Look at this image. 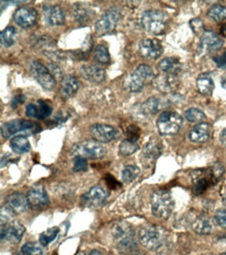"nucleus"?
Segmentation results:
<instances>
[{"label":"nucleus","mask_w":226,"mask_h":255,"mask_svg":"<svg viewBox=\"0 0 226 255\" xmlns=\"http://www.w3.org/2000/svg\"><path fill=\"white\" fill-rule=\"evenodd\" d=\"M224 168L221 164L215 163L208 168H200L194 171L191 175L193 183V193L195 195H201L207 191L209 187L218 182L222 177Z\"/></svg>","instance_id":"1"},{"label":"nucleus","mask_w":226,"mask_h":255,"mask_svg":"<svg viewBox=\"0 0 226 255\" xmlns=\"http://www.w3.org/2000/svg\"><path fill=\"white\" fill-rule=\"evenodd\" d=\"M138 240L142 246L152 251H159L164 249L168 242L166 230L153 225L144 226L140 229L138 233Z\"/></svg>","instance_id":"2"},{"label":"nucleus","mask_w":226,"mask_h":255,"mask_svg":"<svg viewBox=\"0 0 226 255\" xmlns=\"http://www.w3.org/2000/svg\"><path fill=\"white\" fill-rule=\"evenodd\" d=\"M112 236L121 253L133 252L137 247V239L132 226L126 222H117L112 228Z\"/></svg>","instance_id":"3"},{"label":"nucleus","mask_w":226,"mask_h":255,"mask_svg":"<svg viewBox=\"0 0 226 255\" xmlns=\"http://www.w3.org/2000/svg\"><path fill=\"white\" fill-rule=\"evenodd\" d=\"M151 210L154 217L167 220L173 212L174 201L169 190L157 189L151 195Z\"/></svg>","instance_id":"4"},{"label":"nucleus","mask_w":226,"mask_h":255,"mask_svg":"<svg viewBox=\"0 0 226 255\" xmlns=\"http://www.w3.org/2000/svg\"><path fill=\"white\" fill-rule=\"evenodd\" d=\"M154 78L153 69L146 64H142V65H139L131 76L125 80L124 87L131 92L141 91L145 85L152 82Z\"/></svg>","instance_id":"5"},{"label":"nucleus","mask_w":226,"mask_h":255,"mask_svg":"<svg viewBox=\"0 0 226 255\" xmlns=\"http://www.w3.org/2000/svg\"><path fill=\"white\" fill-rule=\"evenodd\" d=\"M142 25L150 34L160 35L165 33L169 23V16L158 9H149L142 16Z\"/></svg>","instance_id":"6"},{"label":"nucleus","mask_w":226,"mask_h":255,"mask_svg":"<svg viewBox=\"0 0 226 255\" xmlns=\"http://www.w3.org/2000/svg\"><path fill=\"white\" fill-rule=\"evenodd\" d=\"M40 131L41 126L39 124L25 120L9 121L1 126V135L3 138H10L16 134L30 135Z\"/></svg>","instance_id":"7"},{"label":"nucleus","mask_w":226,"mask_h":255,"mask_svg":"<svg viewBox=\"0 0 226 255\" xmlns=\"http://www.w3.org/2000/svg\"><path fill=\"white\" fill-rule=\"evenodd\" d=\"M182 118L176 113L171 111H164L161 113L156 122V127L159 134L170 136L175 135L179 132L182 126Z\"/></svg>","instance_id":"8"},{"label":"nucleus","mask_w":226,"mask_h":255,"mask_svg":"<svg viewBox=\"0 0 226 255\" xmlns=\"http://www.w3.org/2000/svg\"><path fill=\"white\" fill-rule=\"evenodd\" d=\"M71 154L73 157L79 156L85 159H100L106 154V148L96 140H85L75 144Z\"/></svg>","instance_id":"9"},{"label":"nucleus","mask_w":226,"mask_h":255,"mask_svg":"<svg viewBox=\"0 0 226 255\" xmlns=\"http://www.w3.org/2000/svg\"><path fill=\"white\" fill-rule=\"evenodd\" d=\"M29 71L31 76L36 79V81L41 85V86L47 91H51L55 89L57 81L56 78L50 70L43 65L39 61H32L29 64Z\"/></svg>","instance_id":"10"},{"label":"nucleus","mask_w":226,"mask_h":255,"mask_svg":"<svg viewBox=\"0 0 226 255\" xmlns=\"http://www.w3.org/2000/svg\"><path fill=\"white\" fill-rule=\"evenodd\" d=\"M121 20L120 10L117 7H112L99 18L95 24L96 33L99 35L110 34L117 27L119 21Z\"/></svg>","instance_id":"11"},{"label":"nucleus","mask_w":226,"mask_h":255,"mask_svg":"<svg viewBox=\"0 0 226 255\" xmlns=\"http://www.w3.org/2000/svg\"><path fill=\"white\" fill-rule=\"evenodd\" d=\"M25 232L24 226L18 221H1V240H6L12 244H18L22 240Z\"/></svg>","instance_id":"12"},{"label":"nucleus","mask_w":226,"mask_h":255,"mask_svg":"<svg viewBox=\"0 0 226 255\" xmlns=\"http://www.w3.org/2000/svg\"><path fill=\"white\" fill-rule=\"evenodd\" d=\"M107 197L109 193L105 188L100 185H95L81 197V204L85 207L99 208L103 206Z\"/></svg>","instance_id":"13"},{"label":"nucleus","mask_w":226,"mask_h":255,"mask_svg":"<svg viewBox=\"0 0 226 255\" xmlns=\"http://www.w3.org/2000/svg\"><path fill=\"white\" fill-rule=\"evenodd\" d=\"M139 55L147 60H156L163 54V46L156 39H143L138 44Z\"/></svg>","instance_id":"14"},{"label":"nucleus","mask_w":226,"mask_h":255,"mask_svg":"<svg viewBox=\"0 0 226 255\" xmlns=\"http://www.w3.org/2000/svg\"><path fill=\"white\" fill-rule=\"evenodd\" d=\"M223 46L222 38L213 30H206L200 38L199 48L203 54H212L221 49Z\"/></svg>","instance_id":"15"},{"label":"nucleus","mask_w":226,"mask_h":255,"mask_svg":"<svg viewBox=\"0 0 226 255\" xmlns=\"http://www.w3.org/2000/svg\"><path fill=\"white\" fill-rule=\"evenodd\" d=\"M28 206L34 210L45 208L49 204V198L43 186H34L26 195Z\"/></svg>","instance_id":"16"},{"label":"nucleus","mask_w":226,"mask_h":255,"mask_svg":"<svg viewBox=\"0 0 226 255\" xmlns=\"http://www.w3.org/2000/svg\"><path fill=\"white\" fill-rule=\"evenodd\" d=\"M153 86L161 93H171L177 90L180 85V81L174 74H159L152 81Z\"/></svg>","instance_id":"17"},{"label":"nucleus","mask_w":226,"mask_h":255,"mask_svg":"<svg viewBox=\"0 0 226 255\" xmlns=\"http://www.w3.org/2000/svg\"><path fill=\"white\" fill-rule=\"evenodd\" d=\"M38 13L35 8L30 6H22L18 8L14 14V21L23 28L34 26L37 23Z\"/></svg>","instance_id":"18"},{"label":"nucleus","mask_w":226,"mask_h":255,"mask_svg":"<svg viewBox=\"0 0 226 255\" xmlns=\"http://www.w3.org/2000/svg\"><path fill=\"white\" fill-rule=\"evenodd\" d=\"M90 134L98 142H110L116 137L115 128L109 125L95 124L90 128Z\"/></svg>","instance_id":"19"},{"label":"nucleus","mask_w":226,"mask_h":255,"mask_svg":"<svg viewBox=\"0 0 226 255\" xmlns=\"http://www.w3.org/2000/svg\"><path fill=\"white\" fill-rule=\"evenodd\" d=\"M28 206L27 198L20 193H13L5 199V208L12 215H20L26 210Z\"/></svg>","instance_id":"20"},{"label":"nucleus","mask_w":226,"mask_h":255,"mask_svg":"<svg viewBox=\"0 0 226 255\" xmlns=\"http://www.w3.org/2000/svg\"><path fill=\"white\" fill-rule=\"evenodd\" d=\"M25 112L28 118L36 120H45L48 116H50L52 108L47 102L40 100L37 103L28 104L26 106Z\"/></svg>","instance_id":"21"},{"label":"nucleus","mask_w":226,"mask_h":255,"mask_svg":"<svg viewBox=\"0 0 226 255\" xmlns=\"http://www.w3.org/2000/svg\"><path fill=\"white\" fill-rule=\"evenodd\" d=\"M212 135V127L208 123L197 124L193 127L188 134L189 139L194 143L207 142Z\"/></svg>","instance_id":"22"},{"label":"nucleus","mask_w":226,"mask_h":255,"mask_svg":"<svg viewBox=\"0 0 226 255\" xmlns=\"http://www.w3.org/2000/svg\"><path fill=\"white\" fill-rule=\"evenodd\" d=\"M43 15H44L46 23L49 25H62L65 23L64 10L59 5L45 4L43 6Z\"/></svg>","instance_id":"23"},{"label":"nucleus","mask_w":226,"mask_h":255,"mask_svg":"<svg viewBox=\"0 0 226 255\" xmlns=\"http://www.w3.org/2000/svg\"><path fill=\"white\" fill-rule=\"evenodd\" d=\"M80 76L88 82L99 84L105 80V70L98 65H83L79 69Z\"/></svg>","instance_id":"24"},{"label":"nucleus","mask_w":226,"mask_h":255,"mask_svg":"<svg viewBox=\"0 0 226 255\" xmlns=\"http://www.w3.org/2000/svg\"><path fill=\"white\" fill-rule=\"evenodd\" d=\"M161 150H163V146H161L160 141H158L156 138H152L150 139L143 148V158H144V164L147 163H153L156 159L161 154Z\"/></svg>","instance_id":"25"},{"label":"nucleus","mask_w":226,"mask_h":255,"mask_svg":"<svg viewBox=\"0 0 226 255\" xmlns=\"http://www.w3.org/2000/svg\"><path fill=\"white\" fill-rule=\"evenodd\" d=\"M78 88H79L78 80L74 76L68 74V76H65L62 79L60 93L63 99H70L77 92Z\"/></svg>","instance_id":"26"},{"label":"nucleus","mask_w":226,"mask_h":255,"mask_svg":"<svg viewBox=\"0 0 226 255\" xmlns=\"http://www.w3.org/2000/svg\"><path fill=\"white\" fill-rule=\"evenodd\" d=\"M191 227L199 235H211L214 231V224L212 220L204 215H199L194 218L191 221Z\"/></svg>","instance_id":"27"},{"label":"nucleus","mask_w":226,"mask_h":255,"mask_svg":"<svg viewBox=\"0 0 226 255\" xmlns=\"http://www.w3.org/2000/svg\"><path fill=\"white\" fill-rule=\"evenodd\" d=\"M10 147L16 154H25L30 151V142L24 135H17L10 139Z\"/></svg>","instance_id":"28"},{"label":"nucleus","mask_w":226,"mask_h":255,"mask_svg":"<svg viewBox=\"0 0 226 255\" xmlns=\"http://www.w3.org/2000/svg\"><path fill=\"white\" fill-rule=\"evenodd\" d=\"M158 68L164 73L177 76V73L181 70V64L176 58H165L159 62Z\"/></svg>","instance_id":"29"},{"label":"nucleus","mask_w":226,"mask_h":255,"mask_svg":"<svg viewBox=\"0 0 226 255\" xmlns=\"http://www.w3.org/2000/svg\"><path fill=\"white\" fill-rule=\"evenodd\" d=\"M164 107V104L161 102V100L157 98H150L147 101H145L141 107H140V110H141L142 114L149 116V115H153L157 113L158 111L161 110V108Z\"/></svg>","instance_id":"30"},{"label":"nucleus","mask_w":226,"mask_h":255,"mask_svg":"<svg viewBox=\"0 0 226 255\" xmlns=\"http://www.w3.org/2000/svg\"><path fill=\"white\" fill-rule=\"evenodd\" d=\"M196 87L199 93L203 95L211 94L215 88V84L208 73H202L196 80Z\"/></svg>","instance_id":"31"},{"label":"nucleus","mask_w":226,"mask_h":255,"mask_svg":"<svg viewBox=\"0 0 226 255\" xmlns=\"http://www.w3.org/2000/svg\"><path fill=\"white\" fill-rule=\"evenodd\" d=\"M16 28L14 26L5 27L0 34V42L3 47H10L16 41Z\"/></svg>","instance_id":"32"},{"label":"nucleus","mask_w":226,"mask_h":255,"mask_svg":"<svg viewBox=\"0 0 226 255\" xmlns=\"http://www.w3.org/2000/svg\"><path fill=\"white\" fill-rule=\"evenodd\" d=\"M141 174V169L137 165H126L122 171V180L124 183H133Z\"/></svg>","instance_id":"33"},{"label":"nucleus","mask_w":226,"mask_h":255,"mask_svg":"<svg viewBox=\"0 0 226 255\" xmlns=\"http://www.w3.org/2000/svg\"><path fill=\"white\" fill-rule=\"evenodd\" d=\"M208 15L213 20L221 22V21L226 20V5L222 4H214L208 12Z\"/></svg>","instance_id":"34"},{"label":"nucleus","mask_w":226,"mask_h":255,"mask_svg":"<svg viewBox=\"0 0 226 255\" xmlns=\"http://www.w3.org/2000/svg\"><path fill=\"white\" fill-rule=\"evenodd\" d=\"M59 232H60L59 227H52L44 232H42L40 236V239H39L40 245L43 247L48 246L51 242H53L57 239Z\"/></svg>","instance_id":"35"},{"label":"nucleus","mask_w":226,"mask_h":255,"mask_svg":"<svg viewBox=\"0 0 226 255\" xmlns=\"http://www.w3.org/2000/svg\"><path fill=\"white\" fill-rule=\"evenodd\" d=\"M185 118L188 122L193 124H201L207 120V116L201 110L197 108H190L185 112Z\"/></svg>","instance_id":"36"},{"label":"nucleus","mask_w":226,"mask_h":255,"mask_svg":"<svg viewBox=\"0 0 226 255\" xmlns=\"http://www.w3.org/2000/svg\"><path fill=\"white\" fill-rule=\"evenodd\" d=\"M94 60L99 64H109L111 62V56L109 49L103 45H98L94 52Z\"/></svg>","instance_id":"37"},{"label":"nucleus","mask_w":226,"mask_h":255,"mask_svg":"<svg viewBox=\"0 0 226 255\" xmlns=\"http://www.w3.org/2000/svg\"><path fill=\"white\" fill-rule=\"evenodd\" d=\"M139 143L129 139H124L119 145V153L122 156H131L138 151Z\"/></svg>","instance_id":"38"},{"label":"nucleus","mask_w":226,"mask_h":255,"mask_svg":"<svg viewBox=\"0 0 226 255\" xmlns=\"http://www.w3.org/2000/svg\"><path fill=\"white\" fill-rule=\"evenodd\" d=\"M20 255H43V250L37 243H26L21 248Z\"/></svg>","instance_id":"39"},{"label":"nucleus","mask_w":226,"mask_h":255,"mask_svg":"<svg viewBox=\"0 0 226 255\" xmlns=\"http://www.w3.org/2000/svg\"><path fill=\"white\" fill-rule=\"evenodd\" d=\"M73 172L78 173V172H87L88 169V163H87V159L79 157V156H75L73 157Z\"/></svg>","instance_id":"40"},{"label":"nucleus","mask_w":226,"mask_h":255,"mask_svg":"<svg viewBox=\"0 0 226 255\" xmlns=\"http://www.w3.org/2000/svg\"><path fill=\"white\" fill-rule=\"evenodd\" d=\"M126 134H127V139L138 142V139L140 137V129L137 126L132 125V126L128 127Z\"/></svg>","instance_id":"41"},{"label":"nucleus","mask_w":226,"mask_h":255,"mask_svg":"<svg viewBox=\"0 0 226 255\" xmlns=\"http://www.w3.org/2000/svg\"><path fill=\"white\" fill-rule=\"evenodd\" d=\"M74 16L76 18L77 21H82L85 18L88 17V12L87 9H85L83 6H81L80 4H76L74 6Z\"/></svg>","instance_id":"42"},{"label":"nucleus","mask_w":226,"mask_h":255,"mask_svg":"<svg viewBox=\"0 0 226 255\" xmlns=\"http://www.w3.org/2000/svg\"><path fill=\"white\" fill-rule=\"evenodd\" d=\"M216 223L222 228H226V209H219L215 214Z\"/></svg>","instance_id":"43"},{"label":"nucleus","mask_w":226,"mask_h":255,"mask_svg":"<svg viewBox=\"0 0 226 255\" xmlns=\"http://www.w3.org/2000/svg\"><path fill=\"white\" fill-rule=\"evenodd\" d=\"M213 61L219 68L226 70V50H224V52H222L221 55L213 57Z\"/></svg>","instance_id":"44"},{"label":"nucleus","mask_w":226,"mask_h":255,"mask_svg":"<svg viewBox=\"0 0 226 255\" xmlns=\"http://www.w3.org/2000/svg\"><path fill=\"white\" fill-rule=\"evenodd\" d=\"M190 26L195 34L200 33V31L203 29V23H202L201 19H199V18H195V19L191 20L190 21Z\"/></svg>","instance_id":"45"},{"label":"nucleus","mask_w":226,"mask_h":255,"mask_svg":"<svg viewBox=\"0 0 226 255\" xmlns=\"http://www.w3.org/2000/svg\"><path fill=\"white\" fill-rule=\"evenodd\" d=\"M25 101V98L24 95H18V97H15L14 100L12 101V103H10V105H12V108H17L19 105L22 104L23 102Z\"/></svg>","instance_id":"46"},{"label":"nucleus","mask_w":226,"mask_h":255,"mask_svg":"<svg viewBox=\"0 0 226 255\" xmlns=\"http://www.w3.org/2000/svg\"><path fill=\"white\" fill-rule=\"evenodd\" d=\"M220 141L223 145L226 146V129H223L220 133Z\"/></svg>","instance_id":"47"},{"label":"nucleus","mask_w":226,"mask_h":255,"mask_svg":"<svg viewBox=\"0 0 226 255\" xmlns=\"http://www.w3.org/2000/svg\"><path fill=\"white\" fill-rule=\"evenodd\" d=\"M89 255H102V253L99 252V251H97V250H92V251L89 253Z\"/></svg>","instance_id":"48"},{"label":"nucleus","mask_w":226,"mask_h":255,"mask_svg":"<svg viewBox=\"0 0 226 255\" xmlns=\"http://www.w3.org/2000/svg\"><path fill=\"white\" fill-rule=\"evenodd\" d=\"M221 33H222V35L226 38V25H224V26L221 27Z\"/></svg>","instance_id":"49"},{"label":"nucleus","mask_w":226,"mask_h":255,"mask_svg":"<svg viewBox=\"0 0 226 255\" xmlns=\"http://www.w3.org/2000/svg\"><path fill=\"white\" fill-rule=\"evenodd\" d=\"M222 202H223V204H224V206L226 207V193L223 195V197H222Z\"/></svg>","instance_id":"50"},{"label":"nucleus","mask_w":226,"mask_h":255,"mask_svg":"<svg viewBox=\"0 0 226 255\" xmlns=\"http://www.w3.org/2000/svg\"><path fill=\"white\" fill-rule=\"evenodd\" d=\"M223 241H224V242H226V238H223ZM222 255H226V250L222 253Z\"/></svg>","instance_id":"51"},{"label":"nucleus","mask_w":226,"mask_h":255,"mask_svg":"<svg viewBox=\"0 0 226 255\" xmlns=\"http://www.w3.org/2000/svg\"><path fill=\"white\" fill-rule=\"evenodd\" d=\"M76 255H85L83 252H79V253H77Z\"/></svg>","instance_id":"52"}]
</instances>
